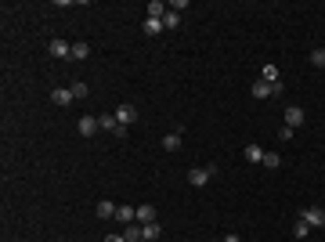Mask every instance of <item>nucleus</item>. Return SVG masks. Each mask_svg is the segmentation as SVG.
Wrapping results in <instances>:
<instances>
[{
  "label": "nucleus",
  "instance_id": "b1692460",
  "mask_svg": "<svg viewBox=\"0 0 325 242\" xmlns=\"http://www.w3.org/2000/svg\"><path fill=\"white\" fill-rule=\"evenodd\" d=\"M72 94H76V98H87V94H91V87L84 84V79H76V84H72Z\"/></svg>",
  "mask_w": 325,
  "mask_h": 242
},
{
  "label": "nucleus",
  "instance_id": "a211bd4d",
  "mask_svg": "<svg viewBox=\"0 0 325 242\" xmlns=\"http://www.w3.org/2000/svg\"><path fill=\"white\" fill-rule=\"evenodd\" d=\"M87 55H91V44H84V40H79V44H72V58H76V62H84Z\"/></svg>",
  "mask_w": 325,
  "mask_h": 242
},
{
  "label": "nucleus",
  "instance_id": "20e7f679",
  "mask_svg": "<svg viewBox=\"0 0 325 242\" xmlns=\"http://www.w3.org/2000/svg\"><path fill=\"white\" fill-rule=\"evenodd\" d=\"M51 101H55L58 109H65V105L76 101V94H72V87H55V91H51Z\"/></svg>",
  "mask_w": 325,
  "mask_h": 242
},
{
  "label": "nucleus",
  "instance_id": "423d86ee",
  "mask_svg": "<svg viewBox=\"0 0 325 242\" xmlns=\"http://www.w3.org/2000/svg\"><path fill=\"white\" fill-rule=\"evenodd\" d=\"M116 221L123 224V228H127V224H138V210L127 206V203H123V206H116Z\"/></svg>",
  "mask_w": 325,
  "mask_h": 242
},
{
  "label": "nucleus",
  "instance_id": "412c9836",
  "mask_svg": "<svg viewBox=\"0 0 325 242\" xmlns=\"http://www.w3.org/2000/svg\"><path fill=\"white\" fill-rule=\"evenodd\" d=\"M253 98H271V84L257 79V84H253Z\"/></svg>",
  "mask_w": 325,
  "mask_h": 242
},
{
  "label": "nucleus",
  "instance_id": "7ed1b4c3",
  "mask_svg": "<svg viewBox=\"0 0 325 242\" xmlns=\"http://www.w3.org/2000/svg\"><path fill=\"white\" fill-rule=\"evenodd\" d=\"M116 119H119V127H130L134 119H138V109H134L130 101H123V105L116 109Z\"/></svg>",
  "mask_w": 325,
  "mask_h": 242
},
{
  "label": "nucleus",
  "instance_id": "dca6fc26",
  "mask_svg": "<svg viewBox=\"0 0 325 242\" xmlns=\"http://www.w3.org/2000/svg\"><path fill=\"white\" fill-rule=\"evenodd\" d=\"M98 217H101V221L116 217V203H109V199H101V203H98Z\"/></svg>",
  "mask_w": 325,
  "mask_h": 242
},
{
  "label": "nucleus",
  "instance_id": "aec40b11",
  "mask_svg": "<svg viewBox=\"0 0 325 242\" xmlns=\"http://www.w3.org/2000/svg\"><path fill=\"white\" fill-rule=\"evenodd\" d=\"M123 238L127 242H141V224H127L123 228Z\"/></svg>",
  "mask_w": 325,
  "mask_h": 242
},
{
  "label": "nucleus",
  "instance_id": "f03ea898",
  "mask_svg": "<svg viewBox=\"0 0 325 242\" xmlns=\"http://www.w3.org/2000/svg\"><path fill=\"white\" fill-rule=\"evenodd\" d=\"M98 127H101V130H109V134H116V138H127V127H119L116 112H105V116H98Z\"/></svg>",
  "mask_w": 325,
  "mask_h": 242
},
{
  "label": "nucleus",
  "instance_id": "2eb2a0df",
  "mask_svg": "<svg viewBox=\"0 0 325 242\" xmlns=\"http://www.w3.org/2000/svg\"><path fill=\"white\" fill-rule=\"evenodd\" d=\"M163 148H167V152H177V148H181V130H174V134L163 138Z\"/></svg>",
  "mask_w": 325,
  "mask_h": 242
},
{
  "label": "nucleus",
  "instance_id": "4be33fe9",
  "mask_svg": "<svg viewBox=\"0 0 325 242\" xmlns=\"http://www.w3.org/2000/svg\"><path fill=\"white\" fill-rule=\"evenodd\" d=\"M264 167H267V170H278V167H282V155L267 152V155H264Z\"/></svg>",
  "mask_w": 325,
  "mask_h": 242
},
{
  "label": "nucleus",
  "instance_id": "6ab92c4d",
  "mask_svg": "<svg viewBox=\"0 0 325 242\" xmlns=\"http://www.w3.org/2000/svg\"><path fill=\"white\" fill-rule=\"evenodd\" d=\"M145 33L148 36H159L163 33V18H145Z\"/></svg>",
  "mask_w": 325,
  "mask_h": 242
},
{
  "label": "nucleus",
  "instance_id": "9b49d317",
  "mask_svg": "<svg viewBox=\"0 0 325 242\" xmlns=\"http://www.w3.org/2000/svg\"><path fill=\"white\" fill-rule=\"evenodd\" d=\"M242 155H246L250 163H264V155H267V152H264L260 145H246V152H242Z\"/></svg>",
  "mask_w": 325,
  "mask_h": 242
},
{
  "label": "nucleus",
  "instance_id": "c85d7f7f",
  "mask_svg": "<svg viewBox=\"0 0 325 242\" xmlns=\"http://www.w3.org/2000/svg\"><path fill=\"white\" fill-rule=\"evenodd\" d=\"M141 242H145V238H141Z\"/></svg>",
  "mask_w": 325,
  "mask_h": 242
},
{
  "label": "nucleus",
  "instance_id": "393cba45",
  "mask_svg": "<svg viewBox=\"0 0 325 242\" xmlns=\"http://www.w3.org/2000/svg\"><path fill=\"white\" fill-rule=\"evenodd\" d=\"M311 65H325V47H314L311 51Z\"/></svg>",
  "mask_w": 325,
  "mask_h": 242
},
{
  "label": "nucleus",
  "instance_id": "cd10ccee",
  "mask_svg": "<svg viewBox=\"0 0 325 242\" xmlns=\"http://www.w3.org/2000/svg\"><path fill=\"white\" fill-rule=\"evenodd\" d=\"M293 242H300V238H293Z\"/></svg>",
  "mask_w": 325,
  "mask_h": 242
},
{
  "label": "nucleus",
  "instance_id": "a878e982",
  "mask_svg": "<svg viewBox=\"0 0 325 242\" xmlns=\"http://www.w3.org/2000/svg\"><path fill=\"white\" fill-rule=\"evenodd\" d=\"M221 242H242V238H238V235H235V231H231V235H224V238H221Z\"/></svg>",
  "mask_w": 325,
  "mask_h": 242
},
{
  "label": "nucleus",
  "instance_id": "4468645a",
  "mask_svg": "<svg viewBox=\"0 0 325 242\" xmlns=\"http://www.w3.org/2000/svg\"><path fill=\"white\" fill-rule=\"evenodd\" d=\"M260 79H264V84H278V79H282L278 76V65H264L260 69Z\"/></svg>",
  "mask_w": 325,
  "mask_h": 242
},
{
  "label": "nucleus",
  "instance_id": "f3484780",
  "mask_svg": "<svg viewBox=\"0 0 325 242\" xmlns=\"http://www.w3.org/2000/svg\"><path fill=\"white\" fill-rule=\"evenodd\" d=\"M293 235H296V238H300V242H304V238H307V235H311V224H307V221H304V217H296V224H293Z\"/></svg>",
  "mask_w": 325,
  "mask_h": 242
},
{
  "label": "nucleus",
  "instance_id": "39448f33",
  "mask_svg": "<svg viewBox=\"0 0 325 242\" xmlns=\"http://www.w3.org/2000/svg\"><path fill=\"white\" fill-rule=\"evenodd\" d=\"M300 217H304L311 228H321V224H325V210H321V206H307V210H300Z\"/></svg>",
  "mask_w": 325,
  "mask_h": 242
},
{
  "label": "nucleus",
  "instance_id": "f257e3e1",
  "mask_svg": "<svg viewBox=\"0 0 325 242\" xmlns=\"http://www.w3.org/2000/svg\"><path fill=\"white\" fill-rule=\"evenodd\" d=\"M213 174H217L213 163H210V167H192V170H188V184H192V188H202V184H210Z\"/></svg>",
  "mask_w": 325,
  "mask_h": 242
},
{
  "label": "nucleus",
  "instance_id": "ddd939ff",
  "mask_svg": "<svg viewBox=\"0 0 325 242\" xmlns=\"http://www.w3.org/2000/svg\"><path fill=\"white\" fill-rule=\"evenodd\" d=\"M152 221H155V210H152V203L138 206V224H152Z\"/></svg>",
  "mask_w": 325,
  "mask_h": 242
},
{
  "label": "nucleus",
  "instance_id": "5701e85b",
  "mask_svg": "<svg viewBox=\"0 0 325 242\" xmlns=\"http://www.w3.org/2000/svg\"><path fill=\"white\" fill-rule=\"evenodd\" d=\"M177 22H181V15H177V11H167V18H163V29H177Z\"/></svg>",
  "mask_w": 325,
  "mask_h": 242
},
{
  "label": "nucleus",
  "instance_id": "6e6552de",
  "mask_svg": "<svg viewBox=\"0 0 325 242\" xmlns=\"http://www.w3.org/2000/svg\"><path fill=\"white\" fill-rule=\"evenodd\" d=\"M76 130L84 134V138H94V134L101 130V127H98V119H94V116H84V119H79V123H76Z\"/></svg>",
  "mask_w": 325,
  "mask_h": 242
},
{
  "label": "nucleus",
  "instance_id": "9d476101",
  "mask_svg": "<svg viewBox=\"0 0 325 242\" xmlns=\"http://www.w3.org/2000/svg\"><path fill=\"white\" fill-rule=\"evenodd\" d=\"M159 235H163V228H159L155 221H152V224H141V238H145V242H155Z\"/></svg>",
  "mask_w": 325,
  "mask_h": 242
},
{
  "label": "nucleus",
  "instance_id": "0eeeda50",
  "mask_svg": "<svg viewBox=\"0 0 325 242\" xmlns=\"http://www.w3.org/2000/svg\"><path fill=\"white\" fill-rule=\"evenodd\" d=\"M47 51H51V58H72V44H65V40H51Z\"/></svg>",
  "mask_w": 325,
  "mask_h": 242
},
{
  "label": "nucleus",
  "instance_id": "f8f14e48",
  "mask_svg": "<svg viewBox=\"0 0 325 242\" xmlns=\"http://www.w3.org/2000/svg\"><path fill=\"white\" fill-rule=\"evenodd\" d=\"M167 4H163V0H152V4H148V18H167Z\"/></svg>",
  "mask_w": 325,
  "mask_h": 242
},
{
  "label": "nucleus",
  "instance_id": "bb28decb",
  "mask_svg": "<svg viewBox=\"0 0 325 242\" xmlns=\"http://www.w3.org/2000/svg\"><path fill=\"white\" fill-rule=\"evenodd\" d=\"M105 242H127V238H123V235H109Z\"/></svg>",
  "mask_w": 325,
  "mask_h": 242
},
{
  "label": "nucleus",
  "instance_id": "1a4fd4ad",
  "mask_svg": "<svg viewBox=\"0 0 325 242\" xmlns=\"http://www.w3.org/2000/svg\"><path fill=\"white\" fill-rule=\"evenodd\" d=\"M304 123V109L300 105H289L286 109V127H300Z\"/></svg>",
  "mask_w": 325,
  "mask_h": 242
}]
</instances>
